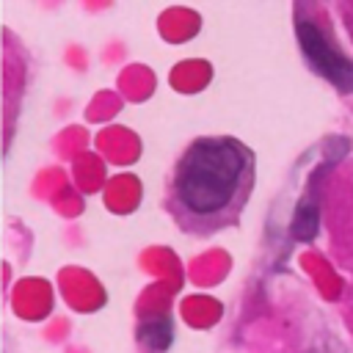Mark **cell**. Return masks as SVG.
Listing matches in <instances>:
<instances>
[{"label":"cell","instance_id":"6da1fadb","mask_svg":"<svg viewBox=\"0 0 353 353\" xmlns=\"http://www.w3.org/2000/svg\"><path fill=\"white\" fill-rule=\"evenodd\" d=\"M251 157L232 138H201L196 141L176 168V201L190 218L223 215L243 190Z\"/></svg>","mask_w":353,"mask_h":353},{"label":"cell","instance_id":"7a4b0ae2","mask_svg":"<svg viewBox=\"0 0 353 353\" xmlns=\"http://www.w3.org/2000/svg\"><path fill=\"white\" fill-rule=\"evenodd\" d=\"M298 41H301V50L314 72H320L325 80H331L339 91H353V63L345 55H339L309 19L298 22Z\"/></svg>","mask_w":353,"mask_h":353},{"label":"cell","instance_id":"3957f363","mask_svg":"<svg viewBox=\"0 0 353 353\" xmlns=\"http://www.w3.org/2000/svg\"><path fill=\"white\" fill-rule=\"evenodd\" d=\"M174 339V325L168 317H149L138 325V342L149 353H165Z\"/></svg>","mask_w":353,"mask_h":353},{"label":"cell","instance_id":"277c9868","mask_svg":"<svg viewBox=\"0 0 353 353\" xmlns=\"http://www.w3.org/2000/svg\"><path fill=\"white\" fill-rule=\"evenodd\" d=\"M317 221H320V212H317V201L314 196H303L295 207V215H292V223H290V234L295 240H312L317 234Z\"/></svg>","mask_w":353,"mask_h":353}]
</instances>
